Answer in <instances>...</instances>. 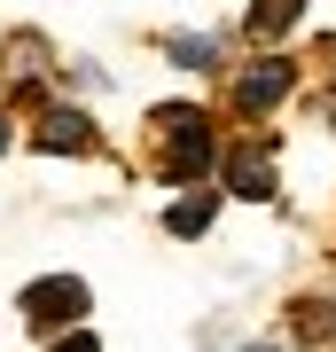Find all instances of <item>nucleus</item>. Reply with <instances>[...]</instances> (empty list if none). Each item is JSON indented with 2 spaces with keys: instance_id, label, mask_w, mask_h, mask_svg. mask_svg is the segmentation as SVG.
Listing matches in <instances>:
<instances>
[{
  "instance_id": "nucleus-1",
  "label": "nucleus",
  "mask_w": 336,
  "mask_h": 352,
  "mask_svg": "<svg viewBox=\"0 0 336 352\" xmlns=\"http://www.w3.org/2000/svg\"><path fill=\"white\" fill-rule=\"evenodd\" d=\"M149 126L164 133V149H157V173L164 180H203L212 173V118L196 110V102H164V110H149Z\"/></svg>"
},
{
  "instance_id": "nucleus-10",
  "label": "nucleus",
  "mask_w": 336,
  "mask_h": 352,
  "mask_svg": "<svg viewBox=\"0 0 336 352\" xmlns=\"http://www.w3.org/2000/svg\"><path fill=\"white\" fill-rule=\"evenodd\" d=\"M0 149H8V118H0Z\"/></svg>"
},
{
  "instance_id": "nucleus-9",
  "label": "nucleus",
  "mask_w": 336,
  "mask_h": 352,
  "mask_svg": "<svg viewBox=\"0 0 336 352\" xmlns=\"http://www.w3.org/2000/svg\"><path fill=\"white\" fill-rule=\"evenodd\" d=\"M47 352H102V344H94V329H71V337H63V344H47Z\"/></svg>"
},
{
  "instance_id": "nucleus-2",
  "label": "nucleus",
  "mask_w": 336,
  "mask_h": 352,
  "mask_svg": "<svg viewBox=\"0 0 336 352\" xmlns=\"http://www.w3.org/2000/svg\"><path fill=\"white\" fill-rule=\"evenodd\" d=\"M87 314H94V298H87L78 274H39V282H24V321L39 329V337H55V329H87Z\"/></svg>"
},
{
  "instance_id": "nucleus-5",
  "label": "nucleus",
  "mask_w": 336,
  "mask_h": 352,
  "mask_svg": "<svg viewBox=\"0 0 336 352\" xmlns=\"http://www.w3.org/2000/svg\"><path fill=\"white\" fill-rule=\"evenodd\" d=\"M32 149H47V157H87V149H94V118H87V110H47L39 133H32Z\"/></svg>"
},
{
  "instance_id": "nucleus-4",
  "label": "nucleus",
  "mask_w": 336,
  "mask_h": 352,
  "mask_svg": "<svg viewBox=\"0 0 336 352\" xmlns=\"http://www.w3.org/2000/svg\"><path fill=\"white\" fill-rule=\"evenodd\" d=\"M227 196H250V204L274 196V149H266V141H243V149L227 157Z\"/></svg>"
},
{
  "instance_id": "nucleus-3",
  "label": "nucleus",
  "mask_w": 336,
  "mask_h": 352,
  "mask_svg": "<svg viewBox=\"0 0 336 352\" xmlns=\"http://www.w3.org/2000/svg\"><path fill=\"white\" fill-rule=\"evenodd\" d=\"M298 87V63H289V55H258V63H250L243 78H235V110H250V118H266L274 110V102Z\"/></svg>"
},
{
  "instance_id": "nucleus-8",
  "label": "nucleus",
  "mask_w": 336,
  "mask_h": 352,
  "mask_svg": "<svg viewBox=\"0 0 336 352\" xmlns=\"http://www.w3.org/2000/svg\"><path fill=\"white\" fill-rule=\"evenodd\" d=\"M212 212H219V196H188V204H172V212H164V227H172V235H203V227H212Z\"/></svg>"
},
{
  "instance_id": "nucleus-6",
  "label": "nucleus",
  "mask_w": 336,
  "mask_h": 352,
  "mask_svg": "<svg viewBox=\"0 0 336 352\" xmlns=\"http://www.w3.org/2000/svg\"><path fill=\"white\" fill-rule=\"evenodd\" d=\"M298 16H305V0H250V32H258V39L298 32Z\"/></svg>"
},
{
  "instance_id": "nucleus-7",
  "label": "nucleus",
  "mask_w": 336,
  "mask_h": 352,
  "mask_svg": "<svg viewBox=\"0 0 336 352\" xmlns=\"http://www.w3.org/2000/svg\"><path fill=\"white\" fill-rule=\"evenodd\" d=\"M164 47H172V63H188V71H219V39H203V32H172Z\"/></svg>"
}]
</instances>
